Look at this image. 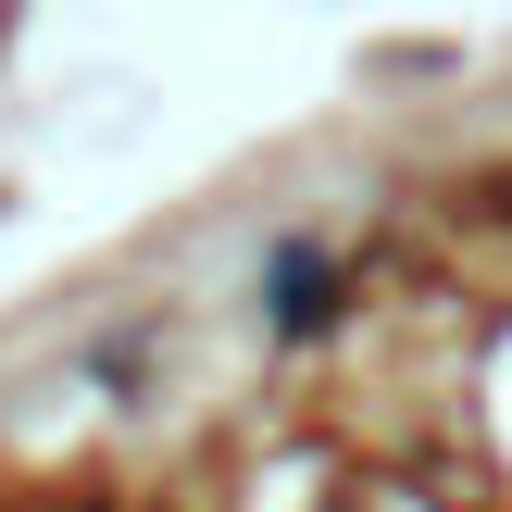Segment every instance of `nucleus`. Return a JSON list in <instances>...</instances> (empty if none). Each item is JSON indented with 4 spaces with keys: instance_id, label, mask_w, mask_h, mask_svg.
Wrapping results in <instances>:
<instances>
[{
    "instance_id": "f257e3e1",
    "label": "nucleus",
    "mask_w": 512,
    "mask_h": 512,
    "mask_svg": "<svg viewBox=\"0 0 512 512\" xmlns=\"http://www.w3.org/2000/svg\"><path fill=\"white\" fill-rule=\"evenodd\" d=\"M325 300H338V275H325L313 250H288V263H275V325H325Z\"/></svg>"
}]
</instances>
